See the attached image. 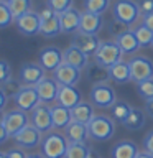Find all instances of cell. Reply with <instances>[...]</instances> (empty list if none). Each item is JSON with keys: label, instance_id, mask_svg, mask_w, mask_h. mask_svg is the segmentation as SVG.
<instances>
[{"label": "cell", "instance_id": "cell-1", "mask_svg": "<svg viewBox=\"0 0 153 158\" xmlns=\"http://www.w3.org/2000/svg\"><path fill=\"white\" fill-rule=\"evenodd\" d=\"M89 138L96 142H105L115 135V120L104 114H96V117L87 123Z\"/></svg>", "mask_w": 153, "mask_h": 158}, {"label": "cell", "instance_id": "cell-2", "mask_svg": "<svg viewBox=\"0 0 153 158\" xmlns=\"http://www.w3.org/2000/svg\"><path fill=\"white\" fill-rule=\"evenodd\" d=\"M68 145H69V140L66 138V135L51 130L44 133L39 147H41V155L44 158H64Z\"/></svg>", "mask_w": 153, "mask_h": 158}, {"label": "cell", "instance_id": "cell-3", "mask_svg": "<svg viewBox=\"0 0 153 158\" xmlns=\"http://www.w3.org/2000/svg\"><path fill=\"white\" fill-rule=\"evenodd\" d=\"M92 106L99 109H110L117 102V92L109 82L105 84H94L89 92Z\"/></svg>", "mask_w": 153, "mask_h": 158}, {"label": "cell", "instance_id": "cell-4", "mask_svg": "<svg viewBox=\"0 0 153 158\" xmlns=\"http://www.w3.org/2000/svg\"><path fill=\"white\" fill-rule=\"evenodd\" d=\"M122 56H123V53L118 48V44L115 43V40L114 41L105 40V41H101V44H99L97 51L94 54V59H96V63L102 64V66L112 68L114 64L122 61Z\"/></svg>", "mask_w": 153, "mask_h": 158}, {"label": "cell", "instance_id": "cell-5", "mask_svg": "<svg viewBox=\"0 0 153 158\" xmlns=\"http://www.w3.org/2000/svg\"><path fill=\"white\" fill-rule=\"evenodd\" d=\"M112 15L114 18L127 23L128 27H132L142 17L140 8H138L135 0H115V3L112 5Z\"/></svg>", "mask_w": 153, "mask_h": 158}, {"label": "cell", "instance_id": "cell-6", "mask_svg": "<svg viewBox=\"0 0 153 158\" xmlns=\"http://www.w3.org/2000/svg\"><path fill=\"white\" fill-rule=\"evenodd\" d=\"M130 74L133 82H142L147 79H153V61L147 56H133L128 61Z\"/></svg>", "mask_w": 153, "mask_h": 158}, {"label": "cell", "instance_id": "cell-7", "mask_svg": "<svg viewBox=\"0 0 153 158\" xmlns=\"http://www.w3.org/2000/svg\"><path fill=\"white\" fill-rule=\"evenodd\" d=\"M2 123L7 128L8 135L13 138L20 130H23L30 123V117L27 115V112L20 110V109H13V110H8L2 115Z\"/></svg>", "mask_w": 153, "mask_h": 158}, {"label": "cell", "instance_id": "cell-8", "mask_svg": "<svg viewBox=\"0 0 153 158\" xmlns=\"http://www.w3.org/2000/svg\"><path fill=\"white\" fill-rule=\"evenodd\" d=\"M30 123L36 127L41 133H48L53 130V117H51V107L48 104H39L35 107L30 115Z\"/></svg>", "mask_w": 153, "mask_h": 158}, {"label": "cell", "instance_id": "cell-9", "mask_svg": "<svg viewBox=\"0 0 153 158\" xmlns=\"http://www.w3.org/2000/svg\"><path fill=\"white\" fill-rule=\"evenodd\" d=\"M13 101H15L17 109H20V110H23V112H31L35 107H38L39 104H41L35 86H23L20 89V92L15 96Z\"/></svg>", "mask_w": 153, "mask_h": 158}, {"label": "cell", "instance_id": "cell-10", "mask_svg": "<svg viewBox=\"0 0 153 158\" xmlns=\"http://www.w3.org/2000/svg\"><path fill=\"white\" fill-rule=\"evenodd\" d=\"M46 71L43 69V66L39 63H25L20 68L18 79L23 86H36L41 79L46 77Z\"/></svg>", "mask_w": 153, "mask_h": 158}, {"label": "cell", "instance_id": "cell-11", "mask_svg": "<svg viewBox=\"0 0 153 158\" xmlns=\"http://www.w3.org/2000/svg\"><path fill=\"white\" fill-rule=\"evenodd\" d=\"M15 27L25 36H35V35L39 33V28H41V18H39L38 12L31 10V12L25 13L15 20Z\"/></svg>", "mask_w": 153, "mask_h": 158}, {"label": "cell", "instance_id": "cell-12", "mask_svg": "<svg viewBox=\"0 0 153 158\" xmlns=\"http://www.w3.org/2000/svg\"><path fill=\"white\" fill-rule=\"evenodd\" d=\"M13 140L17 143V147H20V148H36L38 145H41L43 133L36 127H33L31 123H28L23 130H20L13 137Z\"/></svg>", "mask_w": 153, "mask_h": 158}, {"label": "cell", "instance_id": "cell-13", "mask_svg": "<svg viewBox=\"0 0 153 158\" xmlns=\"http://www.w3.org/2000/svg\"><path fill=\"white\" fill-rule=\"evenodd\" d=\"M38 63L43 66L44 71H56L64 63L63 61V51L58 46H46L38 54Z\"/></svg>", "mask_w": 153, "mask_h": 158}, {"label": "cell", "instance_id": "cell-14", "mask_svg": "<svg viewBox=\"0 0 153 158\" xmlns=\"http://www.w3.org/2000/svg\"><path fill=\"white\" fill-rule=\"evenodd\" d=\"M81 73H82L81 69L63 63L56 71H53V77L56 79L59 86H76L81 81Z\"/></svg>", "mask_w": 153, "mask_h": 158}, {"label": "cell", "instance_id": "cell-15", "mask_svg": "<svg viewBox=\"0 0 153 158\" xmlns=\"http://www.w3.org/2000/svg\"><path fill=\"white\" fill-rule=\"evenodd\" d=\"M35 87H36V92L39 96L41 104H51L56 101L58 92H59V84L56 82L54 77H44Z\"/></svg>", "mask_w": 153, "mask_h": 158}, {"label": "cell", "instance_id": "cell-16", "mask_svg": "<svg viewBox=\"0 0 153 158\" xmlns=\"http://www.w3.org/2000/svg\"><path fill=\"white\" fill-rule=\"evenodd\" d=\"M74 46H77L81 51H84L87 54V56H94L99 48V44H101V40L97 38V35H89V33H74L72 36V43Z\"/></svg>", "mask_w": 153, "mask_h": 158}, {"label": "cell", "instance_id": "cell-17", "mask_svg": "<svg viewBox=\"0 0 153 158\" xmlns=\"http://www.w3.org/2000/svg\"><path fill=\"white\" fill-rule=\"evenodd\" d=\"M104 27V18L99 13L91 12H81V23H79V31L89 33V35H97Z\"/></svg>", "mask_w": 153, "mask_h": 158}, {"label": "cell", "instance_id": "cell-18", "mask_svg": "<svg viewBox=\"0 0 153 158\" xmlns=\"http://www.w3.org/2000/svg\"><path fill=\"white\" fill-rule=\"evenodd\" d=\"M81 101H82L81 91H79L76 86H59L56 104H59V106H63L66 109H72Z\"/></svg>", "mask_w": 153, "mask_h": 158}, {"label": "cell", "instance_id": "cell-19", "mask_svg": "<svg viewBox=\"0 0 153 158\" xmlns=\"http://www.w3.org/2000/svg\"><path fill=\"white\" fill-rule=\"evenodd\" d=\"M63 61L66 64H71V66L81 69V71L89 66V56L84 51H81L77 46H74V44L68 46L63 51Z\"/></svg>", "mask_w": 153, "mask_h": 158}, {"label": "cell", "instance_id": "cell-20", "mask_svg": "<svg viewBox=\"0 0 153 158\" xmlns=\"http://www.w3.org/2000/svg\"><path fill=\"white\" fill-rule=\"evenodd\" d=\"M59 23H61L63 33H77L79 23H81V12L76 8H68L66 12L59 13Z\"/></svg>", "mask_w": 153, "mask_h": 158}, {"label": "cell", "instance_id": "cell-21", "mask_svg": "<svg viewBox=\"0 0 153 158\" xmlns=\"http://www.w3.org/2000/svg\"><path fill=\"white\" fill-rule=\"evenodd\" d=\"M86 77L89 82L94 84H105L109 81H112L110 79V71H109V68L102 66V64L99 63H89V66L86 68Z\"/></svg>", "mask_w": 153, "mask_h": 158}, {"label": "cell", "instance_id": "cell-22", "mask_svg": "<svg viewBox=\"0 0 153 158\" xmlns=\"http://www.w3.org/2000/svg\"><path fill=\"white\" fill-rule=\"evenodd\" d=\"M64 135H66V138L72 143H86L87 138H89V130H87L86 123L71 120L69 125L64 128Z\"/></svg>", "mask_w": 153, "mask_h": 158}, {"label": "cell", "instance_id": "cell-23", "mask_svg": "<svg viewBox=\"0 0 153 158\" xmlns=\"http://www.w3.org/2000/svg\"><path fill=\"white\" fill-rule=\"evenodd\" d=\"M140 153L137 143L132 140H120L112 147L110 150V158H137Z\"/></svg>", "mask_w": 153, "mask_h": 158}, {"label": "cell", "instance_id": "cell-24", "mask_svg": "<svg viewBox=\"0 0 153 158\" xmlns=\"http://www.w3.org/2000/svg\"><path fill=\"white\" fill-rule=\"evenodd\" d=\"M71 115H72V120L76 122H81V123H87L96 117V110H94V106L92 102H87V101H81L76 107L71 109Z\"/></svg>", "mask_w": 153, "mask_h": 158}, {"label": "cell", "instance_id": "cell-25", "mask_svg": "<svg viewBox=\"0 0 153 158\" xmlns=\"http://www.w3.org/2000/svg\"><path fill=\"white\" fill-rule=\"evenodd\" d=\"M115 43L118 44V48L122 49L123 54H135L142 48L137 36H135V33H133V30H128V31L122 33L120 36H117Z\"/></svg>", "mask_w": 153, "mask_h": 158}, {"label": "cell", "instance_id": "cell-26", "mask_svg": "<svg viewBox=\"0 0 153 158\" xmlns=\"http://www.w3.org/2000/svg\"><path fill=\"white\" fill-rule=\"evenodd\" d=\"M51 117H53V127L56 130H64L69 122L72 120V115H71V109H66L63 106H51Z\"/></svg>", "mask_w": 153, "mask_h": 158}, {"label": "cell", "instance_id": "cell-27", "mask_svg": "<svg viewBox=\"0 0 153 158\" xmlns=\"http://www.w3.org/2000/svg\"><path fill=\"white\" fill-rule=\"evenodd\" d=\"M110 71V79L115 81L117 84H127L132 81V74H130V66L128 61H118L117 64H114L112 68H109Z\"/></svg>", "mask_w": 153, "mask_h": 158}, {"label": "cell", "instance_id": "cell-28", "mask_svg": "<svg viewBox=\"0 0 153 158\" xmlns=\"http://www.w3.org/2000/svg\"><path fill=\"white\" fill-rule=\"evenodd\" d=\"M145 123H147V112L142 110V109L133 107L132 112H130V115L127 117V120L123 122L122 125L125 127L127 130L135 132V130H140V128L145 127Z\"/></svg>", "mask_w": 153, "mask_h": 158}, {"label": "cell", "instance_id": "cell-29", "mask_svg": "<svg viewBox=\"0 0 153 158\" xmlns=\"http://www.w3.org/2000/svg\"><path fill=\"white\" fill-rule=\"evenodd\" d=\"M61 31V23H59V15H53L51 18L41 20V28H39V35H43L44 38H54L58 36Z\"/></svg>", "mask_w": 153, "mask_h": 158}, {"label": "cell", "instance_id": "cell-30", "mask_svg": "<svg viewBox=\"0 0 153 158\" xmlns=\"http://www.w3.org/2000/svg\"><path fill=\"white\" fill-rule=\"evenodd\" d=\"M132 109H133V107H132L128 102H125V101H117V102L110 107V117H112L115 122L123 123V122L127 120V117L130 115Z\"/></svg>", "mask_w": 153, "mask_h": 158}, {"label": "cell", "instance_id": "cell-31", "mask_svg": "<svg viewBox=\"0 0 153 158\" xmlns=\"http://www.w3.org/2000/svg\"><path fill=\"white\" fill-rule=\"evenodd\" d=\"M91 156L92 152L87 143H72V142H69L66 155H64V158H91Z\"/></svg>", "mask_w": 153, "mask_h": 158}, {"label": "cell", "instance_id": "cell-32", "mask_svg": "<svg viewBox=\"0 0 153 158\" xmlns=\"http://www.w3.org/2000/svg\"><path fill=\"white\" fill-rule=\"evenodd\" d=\"M7 7L10 8V12H12L13 18L17 20L20 18L22 15L31 12L33 8V0H10L7 3Z\"/></svg>", "mask_w": 153, "mask_h": 158}, {"label": "cell", "instance_id": "cell-33", "mask_svg": "<svg viewBox=\"0 0 153 158\" xmlns=\"http://www.w3.org/2000/svg\"><path fill=\"white\" fill-rule=\"evenodd\" d=\"M82 5L86 12L104 15L110 7V0H84Z\"/></svg>", "mask_w": 153, "mask_h": 158}, {"label": "cell", "instance_id": "cell-34", "mask_svg": "<svg viewBox=\"0 0 153 158\" xmlns=\"http://www.w3.org/2000/svg\"><path fill=\"white\" fill-rule=\"evenodd\" d=\"M133 33H135V36L138 40V43H140V46H151V43H153V31L150 28H147L143 23H140L138 27L133 28Z\"/></svg>", "mask_w": 153, "mask_h": 158}, {"label": "cell", "instance_id": "cell-35", "mask_svg": "<svg viewBox=\"0 0 153 158\" xmlns=\"http://www.w3.org/2000/svg\"><path fill=\"white\" fill-rule=\"evenodd\" d=\"M137 92L145 102L153 99V79H147V81L137 82Z\"/></svg>", "mask_w": 153, "mask_h": 158}, {"label": "cell", "instance_id": "cell-36", "mask_svg": "<svg viewBox=\"0 0 153 158\" xmlns=\"http://www.w3.org/2000/svg\"><path fill=\"white\" fill-rule=\"evenodd\" d=\"M3 89V92L7 94V97L8 99H15V96H17V94L20 92V89L23 87V84L20 82V79H8L7 82L3 84V86H0Z\"/></svg>", "mask_w": 153, "mask_h": 158}, {"label": "cell", "instance_id": "cell-37", "mask_svg": "<svg viewBox=\"0 0 153 158\" xmlns=\"http://www.w3.org/2000/svg\"><path fill=\"white\" fill-rule=\"evenodd\" d=\"M130 30V27H128L127 23H123L120 22V20H117V18H114L110 23H109V35H112L114 38H117V36H120L122 33H125Z\"/></svg>", "mask_w": 153, "mask_h": 158}, {"label": "cell", "instance_id": "cell-38", "mask_svg": "<svg viewBox=\"0 0 153 158\" xmlns=\"http://www.w3.org/2000/svg\"><path fill=\"white\" fill-rule=\"evenodd\" d=\"M12 23H15V18L10 8L7 7V3H0V28H7Z\"/></svg>", "mask_w": 153, "mask_h": 158}, {"label": "cell", "instance_id": "cell-39", "mask_svg": "<svg viewBox=\"0 0 153 158\" xmlns=\"http://www.w3.org/2000/svg\"><path fill=\"white\" fill-rule=\"evenodd\" d=\"M46 5L59 15L72 7V0H46Z\"/></svg>", "mask_w": 153, "mask_h": 158}, {"label": "cell", "instance_id": "cell-40", "mask_svg": "<svg viewBox=\"0 0 153 158\" xmlns=\"http://www.w3.org/2000/svg\"><path fill=\"white\" fill-rule=\"evenodd\" d=\"M8 79H12V68L5 59H0V86H3Z\"/></svg>", "mask_w": 153, "mask_h": 158}, {"label": "cell", "instance_id": "cell-41", "mask_svg": "<svg viewBox=\"0 0 153 158\" xmlns=\"http://www.w3.org/2000/svg\"><path fill=\"white\" fill-rule=\"evenodd\" d=\"M137 5L140 8L142 17H145L148 13H153V0H137Z\"/></svg>", "mask_w": 153, "mask_h": 158}, {"label": "cell", "instance_id": "cell-42", "mask_svg": "<svg viewBox=\"0 0 153 158\" xmlns=\"http://www.w3.org/2000/svg\"><path fill=\"white\" fill-rule=\"evenodd\" d=\"M143 152L153 155V130H150L145 137H143Z\"/></svg>", "mask_w": 153, "mask_h": 158}, {"label": "cell", "instance_id": "cell-43", "mask_svg": "<svg viewBox=\"0 0 153 158\" xmlns=\"http://www.w3.org/2000/svg\"><path fill=\"white\" fill-rule=\"evenodd\" d=\"M7 155H8V158H27L28 156L20 147H15V148H12V150H8Z\"/></svg>", "mask_w": 153, "mask_h": 158}, {"label": "cell", "instance_id": "cell-44", "mask_svg": "<svg viewBox=\"0 0 153 158\" xmlns=\"http://www.w3.org/2000/svg\"><path fill=\"white\" fill-rule=\"evenodd\" d=\"M8 138H10V135H8L7 128H5V125L2 123V120H0V145H3Z\"/></svg>", "mask_w": 153, "mask_h": 158}, {"label": "cell", "instance_id": "cell-45", "mask_svg": "<svg viewBox=\"0 0 153 158\" xmlns=\"http://www.w3.org/2000/svg\"><path fill=\"white\" fill-rule=\"evenodd\" d=\"M142 23L153 31V13H148V15H145V17H142Z\"/></svg>", "mask_w": 153, "mask_h": 158}, {"label": "cell", "instance_id": "cell-46", "mask_svg": "<svg viewBox=\"0 0 153 158\" xmlns=\"http://www.w3.org/2000/svg\"><path fill=\"white\" fill-rule=\"evenodd\" d=\"M7 102H8L7 94H5V92H3V89L0 87V112H3V109L7 107Z\"/></svg>", "mask_w": 153, "mask_h": 158}, {"label": "cell", "instance_id": "cell-47", "mask_svg": "<svg viewBox=\"0 0 153 158\" xmlns=\"http://www.w3.org/2000/svg\"><path fill=\"white\" fill-rule=\"evenodd\" d=\"M145 112H147L148 117L153 118V99H151V101H148V102H145Z\"/></svg>", "mask_w": 153, "mask_h": 158}, {"label": "cell", "instance_id": "cell-48", "mask_svg": "<svg viewBox=\"0 0 153 158\" xmlns=\"http://www.w3.org/2000/svg\"><path fill=\"white\" fill-rule=\"evenodd\" d=\"M137 158H153V155L151 153H147V152H140L137 155Z\"/></svg>", "mask_w": 153, "mask_h": 158}, {"label": "cell", "instance_id": "cell-49", "mask_svg": "<svg viewBox=\"0 0 153 158\" xmlns=\"http://www.w3.org/2000/svg\"><path fill=\"white\" fill-rule=\"evenodd\" d=\"M27 158H44V156L41 155V153H30Z\"/></svg>", "mask_w": 153, "mask_h": 158}, {"label": "cell", "instance_id": "cell-50", "mask_svg": "<svg viewBox=\"0 0 153 158\" xmlns=\"http://www.w3.org/2000/svg\"><path fill=\"white\" fill-rule=\"evenodd\" d=\"M0 158H8L7 153H3V152H0Z\"/></svg>", "mask_w": 153, "mask_h": 158}, {"label": "cell", "instance_id": "cell-51", "mask_svg": "<svg viewBox=\"0 0 153 158\" xmlns=\"http://www.w3.org/2000/svg\"><path fill=\"white\" fill-rule=\"evenodd\" d=\"M10 0H0V3H8Z\"/></svg>", "mask_w": 153, "mask_h": 158}, {"label": "cell", "instance_id": "cell-52", "mask_svg": "<svg viewBox=\"0 0 153 158\" xmlns=\"http://www.w3.org/2000/svg\"><path fill=\"white\" fill-rule=\"evenodd\" d=\"M151 48H153V43H151Z\"/></svg>", "mask_w": 153, "mask_h": 158}, {"label": "cell", "instance_id": "cell-53", "mask_svg": "<svg viewBox=\"0 0 153 158\" xmlns=\"http://www.w3.org/2000/svg\"><path fill=\"white\" fill-rule=\"evenodd\" d=\"M91 158H92V156H91Z\"/></svg>", "mask_w": 153, "mask_h": 158}]
</instances>
